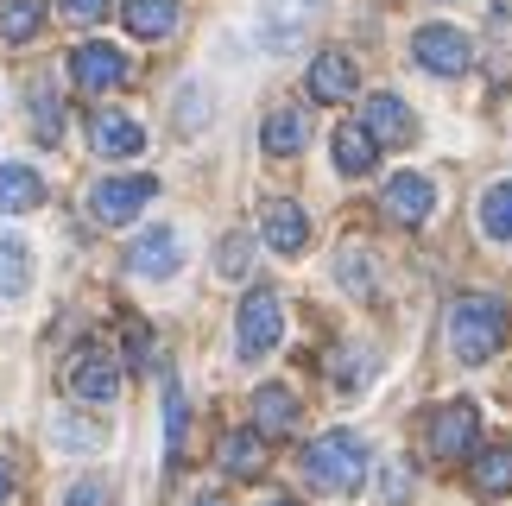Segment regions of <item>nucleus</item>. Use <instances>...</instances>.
Here are the masks:
<instances>
[{
    "instance_id": "obj_37",
    "label": "nucleus",
    "mask_w": 512,
    "mask_h": 506,
    "mask_svg": "<svg viewBox=\"0 0 512 506\" xmlns=\"http://www.w3.org/2000/svg\"><path fill=\"white\" fill-rule=\"evenodd\" d=\"M190 506H228V500H222V494H196Z\"/></svg>"
},
{
    "instance_id": "obj_12",
    "label": "nucleus",
    "mask_w": 512,
    "mask_h": 506,
    "mask_svg": "<svg viewBox=\"0 0 512 506\" xmlns=\"http://www.w3.org/2000/svg\"><path fill=\"white\" fill-rule=\"evenodd\" d=\"M89 146L102 152V159H140V152H146V127L133 121V114L102 108V114H89Z\"/></svg>"
},
{
    "instance_id": "obj_38",
    "label": "nucleus",
    "mask_w": 512,
    "mask_h": 506,
    "mask_svg": "<svg viewBox=\"0 0 512 506\" xmlns=\"http://www.w3.org/2000/svg\"><path fill=\"white\" fill-rule=\"evenodd\" d=\"M266 506H298V500H266Z\"/></svg>"
},
{
    "instance_id": "obj_23",
    "label": "nucleus",
    "mask_w": 512,
    "mask_h": 506,
    "mask_svg": "<svg viewBox=\"0 0 512 506\" xmlns=\"http://www.w3.org/2000/svg\"><path fill=\"white\" fill-rule=\"evenodd\" d=\"M45 32V0H0V45H32Z\"/></svg>"
},
{
    "instance_id": "obj_5",
    "label": "nucleus",
    "mask_w": 512,
    "mask_h": 506,
    "mask_svg": "<svg viewBox=\"0 0 512 506\" xmlns=\"http://www.w3.org/2000/svg\"><path fill=\"white\" fill-rule=\"evenodd\" d=\"M152 197H159L152 178H102V184H89V216L108 222V228H121V222L140 216Z\"/></svg>"
},
{
    "instance_id": "obj_21",
    "label": "nucleus",
    "mask_w": 512,
    "mask_h": 506,
    "mask_svg": "<svg viewBox=\"0 0 512 506\" xmlns=\"http://www.w3.org/2000/svg\"><path fill=\"white\" fill-rule=\"evenodd\" d=\"M475 494L481 500L512 494V443H487V450H475Z\"/></svg>"
},
{
    "instance_id": "obj_3",
    "label": "nucleus",
    "mask_w": 512,
    "mask_h": 506,
    "mask_svg": "<svg viewBox=\"0 0 512 506\" xmlns=\"http://www.w3.org/2000/svg\"><path fill=\"white\" fill-rule=\"evenodd\" d=\"M285 329V304L272 285H253L241 298V317H234V348H241V361H266L272 342H279Z\"/></svg>"
},
{
    "instance_id": "obj_36",
    "label": "nucleus",
    "mask_w": 512,
    "mask_h": 506,
    "mask_svg": "<svg viewBox=\"0 0 512 506\" xmlns=\"http://www.w3.org/2000/svg\"><path fill=\"white\" fill-rule=\"evenodd\" d=\"M7 500H13V469L0 462V506H7Z\"/></svg>"
},
{
    "instance_id": "obj_7",
    "label": "nucleus",
    "mask_w": 512,
    "mask_h": 506,
    "mask_svg": "<svg viewBox=\"0 0 512 506\" xmlns=\"http://www.w3.org/2000/svg\"><path fill=\"white\" fill-rule=\"evenodd\" d=\"M317 19H323V0H266V7H260V38H266V51L304 45Z\"/></svg>"
},
{
    "instance_id": "obj_20",
    "label": "nucleus",
    "mask_w": 512,
    "mask_h": 506,
    "mask_svg": "<svg viewBox=\"0 0 512 506\" xmlns=\"http://www.w3.org/2000/svg\"><path fill=\"white\" fill-rule=\"evenodd\" d=\"M121 19L133 38H171L177 32V0H121Z\"/></svg>"
},
{
    "instance_id": "obj_17",
    "label": "nucleus",
    "mask_w": 512,
    "mask_h": 506,
    "mask_svg": "<svg viewBox=\"0 0 512 506\" xmlns=\"http://www.w3.org/2000/svg\"><path fill=\"white\" fill-rule=\"evenodd\" d=\"M354 83H361V76H354V57H342V51H323L317 64H310V95H317V102H348Z\"/></svg>"
},
{
    "instance_id": "obj_35",
    "label": "nucleus",
    "mask_w": 512,
    "mask_h": 506,
    "mask_svg": "<svg viewBox=\"0 0 512 506\" xmlns=\"http://www.w3.org/2000/svg\"><path fill=\"white\" fill-rule=\"evenodd\" d=\"M405 494H411V469L392 462V469H386V500H405Z\"/></svg>"
},
{
    "instance_id": "obj_19",
    "label": "nucleus",
    "mask_w": 512,
    "mask_h": 506,
    "mask_svg": "<svg viewBox=\"0 0 512 506\" xmlns=\"http://www.w3.org/2000/svg\"><path fill=\"white\" fill-rule=\"evenodd\" d=\"M329 146H336V171H342V178H367L373 159H380V146H373L367 127H336Z\"/></svg>"
},
{
    "instance_id": "obj_8",
    "label": "nucleus",
    "mask_w": 512,
    "mask_h": 506,
    "mask_svg": "<svg viewBox=\"0 0 512 506\" xmlns=\"http://www.w3.org/2000/svg\"><path fill=\"white\" fill-rule=\"evenodd\" d=\"M411 57H418L430 76H462L475 64V45H468V32H456V26H424L411 38Z\"/></svg>"
},
{
    "instance_id": "obj_33",
    "label": "nucleus",
    "mask_w": 512,
    "mask_h": 506,
    "mask_svg": "<svg viewBox=\"0 0 512 506\" xmlns=\"http://www.w3.org/2000/svg\"><path fill=\"white\" fill-rule=\"evenodd\" d=\"M64 506H108V481H76L64 494Z\"/></svg>"
},
{
    "instance_id": "obj_26",
    "label": "nucleus",
    "mask_w": 512,
    "mask_h": 506,
    "mask_svg": "<svg viewBox=\"0 0 512 506\" xmlns=\"http://www.w3.org/2000/svg\"><path fill=\"white\" fill-rule=\"evenodd\" d=\"M481 228H487L494 241H512V178H500V184L481 197Z\"/></svg>"
},
{
    "instance_id": "obj_34",
    "label": "nucleus",
    "mask_w": 512,
    "mask_h": 506,
    "mask_svg": "<svg viewBox=\"0 0 512 506\" xmlns=\"http://www.w3.org/2000/svg\"><path fill=\"white\" fill-rule=\"evenodd\" d=\"M64 13L76 26H95V19H108V0H64Z\"/></svg>"
},
{
    "instance_id": "obj_15",
    "label": "nucleus",
    "mask_w": 512,
    "mask_h": 506,
    "mask_svg": "<svg viewBox=\"0 0 512 506\" xmlns=\"http://www.w3.org/2000/svg\"><path fill=\"white\" fill-rule=\"evenodd\" d=\"M260 235L279 247V253H304V241H310V216L298 203H266V216H260Z\"/></svg>"
},
{
    "instance_id": "obj_10",
    "label": "nucleus",
    "mask_w": 512,
    "mask_h": 506,
    "mask_svg": "<svg viewBox=\"0 0 512 506\" xmlns=\"http://www.w3.org/2000/svg\"><path fill=\"white\" fill-rule=\"evenodd\" d=\"M380 209H386V216L399 222V228H418L430 209H437V184L418 178V171H399V178L380 190Z\"/></svg>"
},
{
    "instance_id": "obj_13",
    "label": "nucleus",
    "mask_w": 512,
    "mask_h": 506,
    "mask_svg": "<svg viewBox=\"0 0 512 506\" xmlns=\"http://www.w3.org/2000/svg\"><path fill=\"white\" fill-rule=\"evenodd\" d=\"M361 127L373 133V146H411L418 140V121H411V108L399 102V95H367V108H361Z\"/></svg>"
},
{
    "instance_id": "obj_16",
    "label": "nucleus",
    "mask_w": 512,
    "mask_h": 506,
    "mask_svg": "<svg viewBox=\"0 0 512 506\" xmlns=\"http://www.w3.org/2000/svg\"><path fill=\"white\" fill-rule=\"evenodd\" d=\"M266 437L260 431H228L222 437V475H234V481H253V475H266Z\"/></svg>"
},
{
    "instance_id": "obj_4",
    "label": "nucleus",
    "mask_w": 512,
    "mask_h": 506,
    "mask_svg": "<svg viewBox=\"0 0 512 506\" xmlns=\"http://www.w3.org/2000/svg\"><path fill=\"white\" fill-rule=\"evenodd\" d=\"M64 386H70V399H83V405H114V399H121V367H114V355L102 342H89V348L70 355Z\"/></svg>"
},
{
    "instance_id": "obj_14",
    "label": "nucleus",
    "mask_w": 512,
    "mask_h": 506,
    "mask_svg": "<svg viewBox=\"0 0 512 506\" xmlns=\"http://www.w3.org/2000/svg\"><path fill=\"white\" fill-rule=\"evenodd\" d=\"M253 431L260 437L298 431V399H291V386H260V393H253Z\"/></svg>"
},
{
    "instance_id": "obj_24",
    "label": "nucleus",
    "mask_w": 512,
    "mask_h": 506,
    "mask_svg": "<svg viewBox=\"0 0 512 506\" xmlns=\"http://www.w3.org/2000/svg\"><path fill=\"white\" fill-rule=\"evenodd\" d=\"M32 285V247L0 228V298H19Z\"/></svg>"
},
{
    "instance_id": "obj_27",
    "label": "nucleus",
    "mask_w": 512,
    "mask_h": 506,
    "mask_svg": "<svg viewBox=\"0 0 512 506\" xmlns=\"http://www.w3.org/2000/svg\"><path fill=\"white\" fill-rule=\"evenodd\" d=\"M26 114H32V133L45 146H57V133H64V114H57V95L45 89V83H32V95H26Z\"/></svg>"
},
{
    "instance_id": "obj_30",
    "label": "nucleus",
    "mask_w": 512,
    "mask_h": 506,
    "mask_svg": "<svg viewBox=\"0 0 512 506\" xmlns=\"http://www.w3.org/2000/svg\"><path fill=\"white\" fill-rule=\"evenodd\" d=\"M51 437H57V450H102V431L83 418H51Z\"/></svg>"
},
{
    "instance_id": "obj_1",
    "label": "nucleus",
    "mask_w": 512,
    "mask_h": 506,
    "mask_svg": "<svg viewBox=\"0 0 512 506\" xmlns=\"http://www.w3.org/2000/svg\"><path fill=\"white\" fill-rule=\"evenodd\" d=\"M443 336H449V348H456V361H494L512 342V310L494 298V291H468V298L449 304Z\"/></svg>"
},
{
    "instance_id": "obj_18",
    "label": "nucleus",
    "mask_w": 512,
    "mask_h": 506,
    "mask_svg": "<svg viewBox=\"0 0 512 506\" xmlns=\"http://www.w3.org/2000/svg\"><path fill=\"white\" fill-rule=\"evenodd\" d=\"M323 374L336 380V393H361L367 374H373V348H367V342H342V348H329Z\"/></svg>"
},
{
    "instance_id": "obj_29",
    "label": "nucleus",
    "mask_w": 512,
    "mask_h": 506,
    "mask_svg": "<svg viewBox=\"0 0 512 506\" xmlns=\"http://www.w3.org/2000/svg\"><path fill=\"white\" fill-rule=\"evenodd\" d=\"M171 121H177V133H196L209 121V95H203V83H184V95H177V108H171Z\"/></svg>"
},
{
    "instance_id": "obj_22",
    "label": "nucleus",
    "mask_w": 512,
    "mask_h": 506,
    "mask_svg": "<svg viewBox=\"0 0 512 506\" xmlns=\"http://www.w3.org/2000/svg\"><path fill=\"white\" fill-rule=\"evenodd\" d=\"M45 203V184H38L32 165H7L0 171V216H26V209Z\"/></svg>"
},
{
    "instance_id": "obj_6",
    "label": "nucleus",
    "mask_w": 512,
    "mask_h": 506,
    "mask_svg": "<svg viewBox=\"0 0 512 506\" xmlns=\"http://www.w3.org/2000/svg\"><path fill=\"white\" fill-rule=\"evenodd\" d=\"M475 443H481V412H475L468 399L443 405V412L430 418V456H437V462H462V456H475Z\"/></svg>"
},
{
    "instance_id": "obj_2",
    "label": "nucleus",
    "mask_w": 512,
    "mask_h": 506,
    "mask_svg": "<svg viewBox=\"0 0 512 506\" xmlns=\"http://www.w3.org/2000/svg\"><path fill=\"white\" fill-rule=\"evenodd\" d=\"M304 475L317 481L323 494H354L367 481V443L354 437V431H323L304 450Z\"/></svg>"
},
{
    "instance_id": "obj_11",
    "label": "nucleus",
    "mask_w": 512,
    "mask_h": 506,
    "mask_svg": "<svg viewBox=\"0 0 512 506\" xmlns=\"http://www.w3.org/2000/svg\"><path fill=\"white\" fill-rule=\"evenodd\" d=\"M177 266H184V241H177V228H146V235L127 247V272H140V279H171Z\"/></svg>"
},
{
    "instance_id": "obj_31",
    "label": "nucleus",
    "mask_w": 512,
    "mask_h": 506,
    "mask_svg": "<svg viewBox=\"0 0 512 506\" xmlns=\"http://www.w3.org/2000/svg\"><path fill=\"white\" fill-rule=\"evenodd\" d=\"M247 266H253V241L247 235H228L222 247H215V272H222V279H241Z\"/></svg>"
},
{
    "instance_id": "obj_32",
    "label": "nucleus",
    "mask_w": 512,
    "mask_h": 506,
    "mask_svg": "<svg viewBox=\"0 0 512 506\" xmlns=\"http://www.w3.org/2000/svg\"><path fill=\"white\" fill-rule=\"evenodd\" d=\"M184 393H177V386H165V437H171V462L184 456Z\"/></svg>"
},
{
    "instance_id": "obj_9",
    "label": "nucleus",
    "mask_w": 512,
    "mask_h": 506,
    "mask_svg": "<svg viewBox=\"0 0 512 506\" xmlns=\"http://www.w3.org/2000/svg\"><path fill=\"white\" fill-rule=\"evenodd\" d=\"M70 83L76 89H121L127 83V57L102 45V38H89V45L70 51Z\"/></svg>"
},
{
    "instance_id": "obj_28",
    "label": "nucleus",
    "mask_w": 512,
    "mask_h": 506,
    "mask_svg": "<svg viewBox=\"0 0 512 506\" xmlns=\"http://www.w3.org/2000/svg\"><path fill=\"white\" fill-rule=\"evenodd\" d=\"M336 279L354 291V298H373V285H380V272H373V260H367V247H348L342 260H336Z\"/></svg>"
},
{
    "instance_id": "obj_25",
    "label": "nucleus",
    "mask_w": 512,
    "mask_h": 506,
    "mask_svg": "<svg viewBox=\"0 0 512 506\" xmlns=\"http://www.w3.org/2000/svg\"><path fill=\"white\" fill-rule=\"evenodd\" d=\"M304 114L298 108H272L266 114V127H260V140H266V152H279V159H291V152H304Z\"/></svg>"
}]
</instances>
